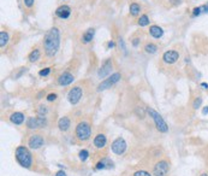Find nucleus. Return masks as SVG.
<instances>
[{"label": "nucleus", "mask_w": 208, "mask_h": 176, "mask_svg": "<svg viewBox=\"0 0 208 176\" xmlns=\"http://www.w3.org/2000/svg\"><path fill=\"white\" fill-rule=\"evenodd\" d=\"M74 80L75 78L70 72H63L62 75L59 76V78H58V83L60 86H69L70 83L74 82Z\"/></svg>", "instance_id": "nucleus-14"}, {"label": "nucleus", "mask_w": 208, "mask_h": 176, "mask_svg": "<svg viewBox=\"0 0 208 176\" xmlns=\"http://www.w3.org/2000/svg\"><path fill=\"white\" fill-rule=\"evenodd\" d=\"M107 46L109 47V48H111V47H113V46H114V42H112V41H111V42H108Z\"/></svg>", "instance_id": "nucleus-37"}, {"label": "nucleus", "mask_w": 208, "mask_h": 176, "mask_svg": "<svg viewBox=\"0 0 208 176\" xmlns=\"http://www.w3.org/2000/svg\"><path fill=\"white\" fill-rule=\"evenodd\" d=\"M46 125V120L45 117L40 116V117H30L28 121H27V127L29 129H39Z\"/></svg>", "instance_id": "nucleus-7"}, {"label": "nucleus", "mask_w": 208, "mask_h": 176, "mask_svg": "<svg viewBox=\"0 0 208 176\" xmlns=\"http://www.w3.org/2000/svg\"><path fill=\"white\" fill-rule=\"evenodd\" d=\"M24 120H25V116L22 112H13L12 115L10 116V121L12 123H15V124H17V125L22 124L24 122Z\"/></svg>", "instance_id": "nucleus-16"}, {"label": "nucleus", "mask_w": 208, "mask_h": 176, "mask_svg": "<svg viewBox=\"0 0 208 176\" xmlns=\"http://www.w3.org/2000/svg\"><path fill=\"white\" fill-rule=\"evenodd\" d=\"M90 134H92V130H90V125L88 123H78L77 127H76V136L78 138V140L85 141L90 138Z\"/></svg>", "instance_id": "nucleus-4"}, {"label": "nucleus", "mask_w": 208, "mask_h": 176, "mask_svg": "<svg viewBox=\"0 0 208 176\" xmlns=\"http://www.w3.org/2000/svg\"><path fill=\"white\" fill-rule=\"evenodd\" d=\"M148 114L150 115V117L153 118V121L155 123V127H156V129L159 130L160 133H167V130H169V127H167V124L166 122L164 121V118H162L161 116L159 115V112H156L155 110H153L152 107H148Z\"/></svg>", "instance_id": "nucleus-3"}, {"label": "nucleus", "mask_w": 208, "mask_h": 176, "mask_svg": "<svg viewBox=\"0 0 208 176\" xmlns=\"http://www.w3.org/2000/svg\"><path fill=\"white\" fill-rule=\"evenodd\" d=\"M55 176H66V174H65V171L60 170V171H58V173L55 174Z\"/></svg>", "instance_id": "nucleus-34"}, {"label": "nucleus", "mask_w": 208, "mask_h": 176, "mask_svg": "<svg viewBox=\"0 0 208 176\" xmlns=\"http://www.w3.org/2000/svg\"><path fill=\"white\" fill-rule=\"evenodd\" d=\"M28 145L33 150H38L43 145V138L41 135H33L28 141Z\"/></svg>", "instance_id": "nucleus-12"}, {"label": "nucleus", "mask_w": 208, "mask_h": 176, "mask_svg": "<svg viewBox=\"0 0 208 176\" xmlns=\"http://www.w3.org/2000/svg\"><path fill=\"white\" fill-rule=\"evenodd\" d=\"M55 15L58 16L59 18H63V19H66L69 18L70 15H71V8L68 5H62L55 10Z\"/></svg>", "instance_id": "nucleus-13"}, {"label": "nucleus", "mask_w": 208, "mask_h": 176, "mask_svg": "<svg viewBox=\"0 0 208 176\" xmlns=\"http://www.w3.org/2000/svg\"><path fill=\"white\" fill-rule=\"evenodd\" d=\"M88 157H89V152L87 151V150H82L81 152H79V159L82 162H85L88 159Z\"/></svg>", "instance_id": "nucleus-26"}, {"label": "nucleus", "mask_w": 208, "mask_h": 176, "mask_svg": "<svg viewBox=\"0 0 208 176\" xmlns=\"http://www.w3.org/2000/svg\"><path fill=\"white\" fill-rule=\"evenodd\" d=\"M70 125H71V122H70V120L68 117H62V118L58 121V127H59V129L62 130V131L69 130Z\"/></svg>", "instance_id": "nucleus-18"}, {"label": "nucleus", "mask_w": 208, "mask_h": 176, "mask_svg": "<svg viewBox=\"0 0 208 176\" xmlns=\"http://www.w3.org/2000/svg\"><path fill=\"white\" fill-rule=\"evenodd\" d=\"M134 176H152L149 173H147V171H145V170H140V171H136L135 174H134Z\"/></svg>", "instance_id": "nucleus-28"}, {"label": "nucleus", "mask_w": 208, "mask_h": 176, "mask_svg": "<svg viewBox=\"0 0 208 176\" xmlns=\"http://www.w3.org/2000/svg\"><path fill=\"white\" fill-rule=\"evenodd\" d=\"M201 86H202L203 88H208V84H207V83H205V82H203V83L201 84Z\"/></svg>", "instance_id": "nucleus-38"}, {"label": "nucleus", "mask_w": 208, "mask_h": 176, "mask_svg": "<svg viewBox=\"0 0 208 176\" xmlns=\"http://www.w3.org/2000/svg\"><path fill=\"white\" fill-rule=\"evenodd\" d=\"M106 142H107V139H106V136H105L104 134H98V135L95 136V139H94V146H95L96 148H102V147H105Z\"/></svg>", "instance_id": "nucleus-15"}, {"label": "nucleus", "mask_w": 208, "mask_h": 176, "mask_svg": "<svg viewBox=\"0 0 208 176\" xmlns=\"http://www.w3.org/2000/svg\"><path fill=\"white\" fill-rule=\"evenodd\" d=\"M82 94H83L82 88L76 86V87L71 88L69 91V93H68V100H69L72 105H76L78 101L81 100V98H82Z\"/></svg>", "instance_id": "nucleus-6"}, {"label": "nucleus", "mask_w": 208, "mask_h": 176, "mask_svg": "<svg viewBox=\"0 0 208 176\" xmlns=\"http://www.w3.org/2000/svg\"><path fill=\"white\" fill-rule=\"evenodd\" d=\"M126 146H128L126 145V141L123 138H118L112 142L111 148L116 154H123L126 151Z\"/></svg>", "instance_id": "nucleus-8"}, {"label": "nucleus", "mask_w": 208, "mask_h": 176, "mask_svg": "<svg viewBox=\"0 0 208 176\" xmlns=\"http://www.w3.org/2000/svg\"><path fill=\"white\" fill-rule=\"evenodd\" d=\"M49 72H51V68H46V69L41 70L39 72L40 76H47V75H49Z\"/></svg>", "instance_id": "nucleus-29"}, {"label": "nucleus", "mask_w": 208, "mask_h": 176, "mask_svg": "<svg viewBox=\"0 0 208 176\" xmlns=\"http://www.w3.org/2000/svg\"><path fill=\"white\" fill-rule=\"evenodd\" d=\"M169 163L165 161H160L155 164L154 167V175L155 176H166L169 173Z\"/></svg>", "instance_id": "nucleus-9"}, {"label": "nucleus", "mask_w": 208, "mask_h": 176, "mask_svg": "<svg viewBox=\"0 0 208 176\" xmlns=\"http://www.w3.org/2000/svg\"><path fill=\"white\" fill-rule=\"evenodd\" d=\"M40 51L38 48H35L34 51H31L30 54H29V61L30 63H35V61H38L40 59Z\"/></svg>", "instance_id": "nucleus-20"}, {"label": "nucleus", "mask_w": 208, "mask_h": 176, "mask_svg": "<svg viewBox=\"0 0 208 176\" xmlns=\"http://www.w3.org/2000/svg\"><path fill=\"white\" fill-rule=\"evenodd\" d=\"M156 50H158V47H156V45H154V44H147L146 47H145V51H146L147 53H150V54L155 53Z\"/></svg>", "instance_id": "nucleus-24"}, {"label": "nucleus", "mask_w": 208, "mask_h": 176, "mask_svg": "<svg viewBox=\"0 0 208 176\" xmlns=\"http://www.w3.org/2000/svg\"><path fill=\"white\" fill-rule=\"evenodd\" d=\"M129 10H130V13L132 16H137L140 13V11H141V6H140L139 4H136V3H132L130 5V8H129Z\"/></svg>", "instance_id": "nucleus-23"}, {"label": "nucleus", "mask_w": 208, "mask_h": 176, "mask_svg": "<svg viewBox=\"0 0 208 176\" xmlns=\"http://www.w3.org/2000/svg\"><path fill=\"white\" fill-rule=\"evenodd\" d=\"M202 114H203V115H208V106H206V107H205V109H203Z\"/></svg>", "instance_id": "nucleus-36"}, {"label": "nucleus", "mask_w": 208, "mask_h": 176, "mask_svg": "<svg viewBox=\"0 0 208 176\" xmlns=\"http://www.w3.org/2000/svg\"><path fill=\"white\" fill-rule=\"evenodd\" d=\"M94 29H88V30L85 31L84 34H83V36H82V40H83V42L84 44H88V42H90L94 38Z\"/></svg>", "instance_id": "nucleus-19"}, {"label": "nucleus", "mask_w": 208, "mask_h": 176, "mask_svg": "<svg viewBox=\"0 0 208 176\" xmlns=\"http://www.w3.org/2000/svg\"><path fill=\"white\" fill-rule=\"evenodd\" d=\"M149 33L155 39H160L164 35V30H162L161 27H159V25H152L150 29H149Z\"/></svg>", "instance_id": "nucleus-17"}, {"label": "nucleus", "mask_w": 208, "mask_h": 176, "mask_svg": "<svg viewBox=\"0 0 208 176\" xmlns=\"http://www.w3.org/2000/svg\"><path fill=\"white\" fill-rule=\"evenodd\" d=\"M47 100H48V101H54V100H57V94H54V93L48 94V95H47Z\"/></svg>", "instance_id": "nucleus-31"}, {"label": "nucleus", "mask_w": 208, "mask_h": 176, "mask_svg": "<svg viewBox=\"0 0 208 176\" xmlns=\"http://www.w3.org/2000/svg\"><path fill=\"white\" fill-rule=\"evenodd\" d=\"M201 103H202V98H197V99H195V101H194V109H199L201 105Z\"/></svg>", "instance_id": "nucleus-30"}, {"label": "nucleus", "mask_w": 208, "mask_h": 176, "mask_svg": "<svg viewBox=\"0 0 208 176\" xmlns=\"http://www.w3.org/2000/svg\"><path fill=\"white\" fill-rule=\"evenodd\" d=\"M34 1H35V0H24V4H25L27 8H31V6L34 5Z\"/></svg>", "instance_id": "nucleus-32"}, {"label": "nucleus", "mask_w": 208, "mask_h": 176, "mask_svg": "<svg viewBox=\"0 0 208 176\" xmlns=\"http://www.w3.org/2000/svg\"><path fill=\"white\" fill-rule=\"evenodd\" d=\"M8 42V34L6 31H0V46L5 47Z\"/></svg>", "instance_id": "nucleus-22"}, {"label": "nucleus", "mask_w": 208, "mask_h": 176, "mask_svg": "<svg viewBox=\"0 0 208 176\" xmlns=\"http://www.w3.org/2000/svg\"><path fill=\"white\" fill-rule=\"evenodd\" d=\"M16 159L17 162L23 167V168L29 169L33 164V157H31L30 151L24 147V146H18L16 150Z\"/></svg>", "instance_id": "nucleus-2"}, {"label": "nucleus", "mask_w": 208, "mask_h": 176, "mask_svg": "<svg viewBox=\"0 0 208 176\" xmlns=\"http://www.w3.org/2000/svg\"><path fill=\"white\" fill-rule=\"evenodd\" d=\"M201 176H208V175H207V174H202Z\"/></svg>", "instance_id": "nucleus-40"}, {"label": "nucleus", "mask_w": 208, "mask_h": 176, "mask_svg": "<svg viewBox=\"0 0 208 176\" xmlns=\"http://www.w3.org/2000/svg\"><path fill=\"white\" fill-rule=\"evenodd\" d=\"M139 24H140V27H146V25H148V24H149V18H148V16L147 15L141 16L139 19Z\"/></svg>", "instance_id": "nucleus-25"}, {"label": "nucleus", "mask_w": 208, "mask_h": 176, "mask_svg": "<svg viewBox=\"0 0 208 176\" xmlns=\"http://www.w3.org/2000/svg\"><path fill=\"white\" fill-rule=\"evenodd\" d=\"M59 46H60V31L58 28L53 27L47 31L43 39L45 52L48 57H53L58 52Z\"/></svg>", "instance_id": "nucleus-1"}, {"label": "nucleus", "mask_w": 208, "mask_h": 176, "mask_svg": "<svg viewBox=\"0 0 208 176\" xmlns=\"http://www.w3.org/2000/svg\"><path fill=\"white\" fill-rule=\"evenodd\" d=\"M47 114V107L43 106V105H41L39 106V115L42 116V117H45V115Z\"/></svg>", "instance_id": "nucleus-27"}, {"label": "nucleus", "mask_w": 208, "mask_h": 176, "mask_svg": "<svg viewBox=\"0 0 208 176\" xmlns=\"http://www.w3.org/2000/svg\"><path fill=\"white\" fill-rule=\"evenodd\" d=\"M201 10H202V8H194L193 15L194 16H199L201 13Z\"/></svg>", "instance_id": "nucleus-33"}, {"label": "nucleus", "mask_w": 208, "mask_h": 176, "mask_svg": "<svg viewBox=\"0 0 208 176\" xmlns=\"http://www.w3.org/2000/svg\"><path fill=\"white\" fill-rule=\"evenodd\" d=\"M111 70H112V61L111 59H106V61L102 63L101 68L98 71V76L100 77V78H105L107 75H109Z\"/></svg>", "instance_id": "nucleus-10"}, {"label": "nucleus", "mask_w": 208, "mask_h": 176, "mask_svg": "<svg viewBox=\"0 0 208 176\" xmlns=\"http://www.w3.org/2000/svg\"><path fill=\"white\" fill-rule=\"evenodd\" d=\"M109 165L112 167V162L109 161V159H102V161L98 162L96 169H98V170H100V169H106V168H109Z\"/></svg>", "instance_id": "nucleus-21"}, {"label": "nucleus", "mask_w": 208, "mask_h": 176, "mask_svg": "<svg viewBox=\"0 0 208 176\" xmlns=\"http://www.w3.org/2000/svg\"><path fill=\"white\" fill-rule=\"evenodd\" d=\"M178 58H179V53L177 51H167L162 56V59L166 64H173L178 61Z\"/></svg>", "instance_id": "nucleus-11"}, {"label": "nucleus", "mask_w": 208, "mask_h": 176, "mask_svg": "<svg viewBox=\"0 0 208 176\" xmlns=\"http://www.w3.org/2000/svg\"><path fill=\"white\" fill-rule=\"evenodd\" d=\"M132 45H134V46H137V45H139V39H134Z\"/></svg>", "instance_id": "nucleus-35"}, {"label": "nucleus", "mask_w": 208, "mask_h": 176, "mask_svg": "<svg viewBox=\"0 0 208 176\" xmlns=\"http://www.w3.org/2000/svg\"><path fill=\"white\" fill-rule=\"evenodd\" d=\"M120 77H122V75H120L119 72H114V74H112V75L108 77V78L104 80V81H102V82L98 86V91L101 92V91H105V89L111 88L113 84H116L117 82L120 80Z\"/></svg>", "instance_id": "nucleus-5"}, {"label": "nucleus", "mask_w": 208, "mask_h": 176, "mask_svg": "<svg viewBox=\"0 0 208 176\" xmlns=\"http://www.w3.org/2000/svg\"><path fill=\"white\" fill-rule=\"evenodd\" d=\"M203 8L206 10V12H208V5H206V6H203Z\"/></svg>", "instance_id": "nucleus-39"}]
</instances>
